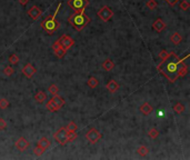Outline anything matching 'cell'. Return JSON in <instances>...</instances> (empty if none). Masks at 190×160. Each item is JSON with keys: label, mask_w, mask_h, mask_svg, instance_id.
I'll use <instances>...</instances> for the list:
<instances>
[{"label": "cell", "mask_w": 190, "mask_h": 160, "mask_svg": "<svg viewBox=\"0 0 190 160\" xmlns=\"http://www.w3.org/2000/svg\"><path fill=\"white\" fill-rule=\"evenodd\" d=\"M187 58L188 56H186L184 59H179L174 51H171L170 53H168L166 59L161 60L160 63L157 66V70L158 72L162 73L170 82H174L179 78L178 70H179L181 62H184Z\"/></svg>", "instance_id": "obj_1"}, {"label": "cell", "mask_w": 190, "mask_h": 160, "mask_svg": "<svg viewBox=\"0 0 190 160\" xmlns=\"http://www.w3.org/2000/svg\"><path fill=\"white\" fill-rule=\"evenodd\" d=\"M89 22H90V18L85 13V9L80 10L79 12H74L69 17V23L74 27L76 31H81Z\"/></svg>", "instance_id": "obj_2"}, {"label": "cell", "mask_w": 190, "mask_h": 160, "mask_svg": "<svg viewBox=\"0 0 190 160\" xmlns=\"http://www.w3.org/2000/svg\"><path fill=\"white\" fill-rule=\"evenodd\" d=\"M61 3H59L58 7H57V9H56L55 13L52 15V16H49L47 17L43 21L41 22V28L43 30H45L46 32L49 33V35H52V33L55 32L56 30L59 28V22H57L56 21V16H57V13H58V11L60 10V8H61Z\"/></svg>", "instance_id": "obj_3"}, {"label": "cell", "mask_w": 190, "mask_h": 160, "mask_svg": "<svg viewBox=\"0 0 190 160\" xmlns=\"http://www.w3.org/2000/svg\"><path fill=\"white\" fill-rule=\"evenodd\" d=\"M64 105V98H61V97H59V96L57 95V96H54V98H51L47 104H46V108H47V110L50 111V112H56V111H58Z\"/></svg>", "instance_id": "obj_4"}, {"label": "cell", "mask_w": 190, "mask_h": 160, "mask_svg": "<svg viewBox=\"0 0 190 160\" xmlns=\"http://www.w3.org/2000/svg\"><path fill=\"white\" fill-rule=\"evenodd\" d=\"M68 5L74 10V12H79L80 10L86 9L89 5L88 0H69Z\"/></svg>", "instance_id": "obj_5"}, {"label": "cell", "mask_w": 190, "mask_h": 160, "mask_svg": "<svg viewBox=\"0 0 190 160\" xmlns=\"http://www.w3.org/2000/svg\"><path fill=\"white\" fill-rule=\"evenodd\" d=\"M67 132H68L67 128H66V127H61L58 131H56L55 134H54V138H55V140L57 141L58 144L61 145V146L66 145L68 142Z\"/></svg>", "instance_id": "obj_6"}, {"label": "cell", "mask_w": 190, "mask_h": 160, "mask_svg": "<svg viewBox=\"0 0 190 160\" xmlns=\"http://www.w3.org/2000/svg\"><path fill=\"white\" fill-rule=\"evenodd\" d=\"M97 15H98V17H99V18L101 20H102V21L107 22V21H109V20L111 19V18H112L113 11L111 9H110V8L108 6H103L102 8H101V9L98 10Z\"/></svg>", "instance_id": "obj_7"}, {"label": "cell", "mask_w": 190, "mask_h": 160, "mask_svg": "<svg viewBox=\"0 0 190 160\" xmlns=\"http://www.w3.org/2000/svg\"><path fill=\"white\" fill-rule=\"evenodd\" d=\"M58 43H59V45L61 46V48H64V50H68L74 46V41L71 39L70 36H68V35H64V36L60 37V39H58Z\"/></svg>", "instance_id": "obj_8"}, {"label": "cell", "mask_w": 190, "mask_h": 160, "mask_svg": "<svg viewBox=\"0 0 190 160\" xmlns=\"http://www.w3.org/2000/svg\"><path fill=\"white\" fill-rule=\"evenodd\" d=\"M86 138H87V140L89 141L90 144H96L97 141H98L100 138H101V134H100V132L97 130V129H95V128H91L90 130H89L87 134H86Z\"/></svg>", "instance_id": "obj_9"}, {"label": "cell", "mask_w": 190, "mask_h": 160, "mask_svg": "<svg viewBox=\"0 0 190 160\" xmlns=\"http://www.w3.org/2000/svg\"><path fill=\"white\" fill-rule=\"evenodd\" d=\"M52 50H54V53H56V56H57L58 58H64L66 53H67V50H64V48H61V46L59 45L58 40L52 43Z\"/></svg>", "instance_id": "obj_10"}, {"label": "cell", "mask_w": 190, "mask_h": 160, "mask_svg": "<svg viewBox=\"0 0 190 160\" xmlns=\"http://www.w3.org/2000/svg\"><path fill=\"white\" fill-rule=\"evenodd\" d=\"M42 11L39 9L37 6H32L30 9H28V16L31 18L32 20H38L41 16Z\"/></svg>", "instance_id": "obj_11"}, {"label": "cell", "mask_w": 190, "mask_h": 160, "mask_svg": "<svg viewBox=\"0 0 190 160\" xmlns=\"http://www.w3.org/2000/svg\"><path fill=\"white\" fill-rule=\"evenodd\" d=\"M36 71H37V70H36V68L31 65V63H26L25 67L22 68L23 75L26 76L27 78H31L32 76L36 73Z\"/></svg>", "instance_id": "obj_12"}, {"label": "cell", "mask_w": 190, "mask_h": 160, "mask_svg": "<svg viewBox=\"0 0 190 160\" xmlns=\"http://www.w3.org/2000/svg\"><path fill=\"white\" fill-rule=\"evenodd\" d=\"M16 147L18 148V150L25 151L27 148L29 147V142L26 140V138L21 137V138H19V139L16 141Z\"/></svg>", "instance_id": "obj_13"}, {"label": "cell", "mask_w": 190, "mask_h": 160, "mask_svg": "<svg viewBox=\"0 0 190 160\" xmlns=\"http://www.w3.org/2000/svg\"><path fill=\"white\" fill-rule=\"evenodd\" d=\"M152 28H154V29L157 31V32H161V31H162V30L166 28V25H164V22L160 19V18H158V19H157L155 22H154V25H152Z\"/></svg>", "instance_id": "obj_14"}, {"label": "cell", "mask_w": 190, "mask_h": 160, "mask_svg": "<svg viewBox=\"0 0 190 160\" xmlns=\"http://www.w3.org/2000/svg\"><path fill=\"white\" fill-rule=\"evenodd\" d=\"M139 109H140V111H141V112L145 114V116H148V114H150L152 112V110H154V108L149 105L148 102H145L143 105H141Z\"/></svg>", "instance_id": "obj_15"}, {"label": "cell", "mask_w": 190, "mask_h": 160, "mask_svg": "<svg viewBox=\"0 0 190 160\" xmlns=\"http://www.w3.org/2000/svg\"><path fill=\"white\" fill-rule=\"evenodd\" d=\"M107 89H108L111 94H113V92H116L117 90L119 89V85H118L115 80H109V82L107 83Z\"/></svg>", "instance_id": "obj_16"}, {"label": "cell", "mask_w": 190, "mask_h": 160, "mask_svg": "<svg viewBox=\"0 0 190 160\" xmlns=\"http://www.w3.org/2000/svg\"><path fill=\"white\" fill-rule=\"evenodd\" d=\"M38 145L42 148V149H45V150H47V149H48V148L50 147V145H51V142H50V140H49L48 138L42 137L41 139L39 140Z\"/></svg>", "instance_id": "obj_17"}, {"label": "cell", "mask_w": 190, "mask_h": 160, "mask_svg": "<svg viewBox=\"0 0 190 160\" xmlns=\"http://www.w3.org/2000/svg\"><path fill=\"white\" fill-rule=\"evenodd\" d=\"M113 67H115V62H113L111 59H107L102 63V68L105 69V70H107V71H111L113 69Z\"/></svg>", "instance_id": "obj_18"}, {"label": "cell", "mask_w": 190, "mask_h": 160, "mask_svg": "<svg viewBox=\"0 0 190 160\" xmlns=\"http://www.w3.org/2000/svg\"><path fill=\"white\" fill-rule=\"evenodd\" d=\"M46 99H47V96H46V94L43 91H38L35 95V100L38 102V104H42Z\"/></svg>", "instance_id": "obj_19"}, {"label": "cell", "mask_w": 190, "mask_h": 160, "mask_svg": "<svg viewBox=\"0 0 190 160\" xmlns=\"http://www.w3.org/2000/svg\"><path fill=\"white\" fill-rule=\"evenodd\" d=\"M181 40H182V37L180 36V33L179 32H174L172 36L170 37V41L174 45H179L181 43Z\"/></svg>", "instance_id": "obj_20"}, {"label": "cell", "mask_w": 190, "mask_h": 160, "mask_svg": "<svg viewBox=\"0 0 190 160\" xmlns=\"http://www.w3.org/2000/svg\"><path fill=\"white\" fill-rule=\"evenodd\" d=\"M187 72H188V68H187V66H186V63H185V61L181 62L180 67H179V70H178V76H179V77H184V76L187 75Z\"/></svg>", "instance_id": "obj_21"}, {"label": "cell", "mask_w": 190, "mask_h": 160, "mask_svg": "<svg viewBox=\"0 0 190 160\" xmlns=\"http://www.w3.org/2000/svg\"><path fill=\"white\" fill-rule=\"evenodd\" d=\"M87 83L90 88H96V87H98V85H99V80L97 78H95V77H90V78L88 79Z\"/></svg>", "instance_id": "obj_22"}, {"label": "cell", "mask_w": 190, "mask_h": 160, "mask_svg": "<svg viewBox=\"0 0 190 160\" xmlns=\"http://www.w3.org/2000/svg\"><path fill=\"white\" fill-rule=\"evenodd\" d=\"M137 152H138V155H140L141 157H145V156H147V155L149 154V149L147 147H145V146H140V147L137 149Z\"/></svg>", "instance_id": "obj_23"}, {"label": "cell", "mask_w": 190, "mask_h": 160, "mask_svg": "<svg viewBox=\"0 0 190 160\" xmlns=\"http://www.w3.org/2000/svg\"><path fill=\"white\" fill-rule=\"evenodd\" d=\"M174 112H177V114H182L185 111V106L182 105V104H180V102H178V104H176V105L174 106Z\"/></svg>", "instance_id": "obj_24"}, {"label": "cell", "mask_w": 190, "mask_h": 160, "mask_svg": "<svg viewBox=\"0 0 190 160\" xmlns=\"http://www.w3.org/2000/svg\"><path fill=\"white\" fill-rule=\"evenodd\" d=\"M67 139H68V141H74V139H77V132H76V131H68Z\"/></svg>", "instance_id": "obj_25"}, {"label": "cell", "mask_w": 190, "mask_h": 160, "mask_svg": "<svg viewBox=\"0 0 190 160\" xmlns=\"http://www.w3.org/2000/svg\"><path fill=\"white\" fill-rule=\"evenodd\" d=\"M148 134H149V137H150V138H152V139H156V138L159 136V131L157 130L156 128H152V129H150V130H149Z\"/></svg>", "instance_id": "obj_26"}, {"label": "cell", "mask_w": 190, "mask_h": 160, "mask_svg": "<svg viewBox=\"0 0 190 160\" xmlns=\"http://www.w3.org/2000/svg\"><path fill=\"white\" fill-rule=\"evenodd\" d=\"M45 149H42L41 147H40V146H39V145H37V146H36L35 147V149H33V154L36 155V156H41L42 154H43V152H45Z\"/></svg>", "instance_id": "obj_27"}, {"label": "cell", "mask_w": 190, "mask_h": 160, "mask_svg": "<svg viewBox=\"0 0 190 160\" xmlns=\"http://www.w3.org/2000/svg\"><path fill=\"white\" fill-rule=\"evenodd\" d=\"M58 91H59V88L55 85V83H52V85L49 87V92H50L51 95L57 96V95H58Z\"/></svg>", "instance_id": "obj_28"}, {"label": "cell", "mask_w": 190, "mask_h": 160, "mask_svg": "<svg viewBox=\"0 0 190 160\" xmlns=\"http://www.w3.org/2000/svg\"><path fill=\"white\" fill-rule=\"evenodd\" d=\"M66 128H67L68 131H77V129H78L77 124H76V122H74V121H70V122L67 124Z\"/></svg>", "instance_id": "obj_29"}, {"label": "cell", "mask_w": 190, "mask_h": 160, "mask_svg": "<svg viewBox=\"0 0 190 160\" xmlns=\"http://www.w3.org/2000/svg\"><path fill=\"white\" fill-rule=\"evenodd\" d=\"M179 8H180L181 10H184V11H187V10L189 9V3H188V1H185V0L180 1V3H179Z\"/></svg>", "instance_id": "obj_30"}, {"label": "cell", "mask_w": 190, "mask_h": 160, "mask_svg": "<svg viewBox=\"0 0 190 160\" xmlns=\"http://www.w3.org/2000/svg\"><path fill=\"white\" fill-rule=\"evenodd\" d=\"M9 101L7 100V99L2 98V99H0V109H6V108L9 107Z\"/></svg>", "instance_id": "obj_31"}, {"label": "cell", "mask_w": 190, "mask_h": 160, "mask_svg": "<svg viewBox=\"0 0 190 160\" xmlns=\"http://www.w3.org/2000/svg\"><path fill=\"white\" fill-rule=\"evenodd\" d=\"M9 62H10V63H13V65L18 63V62H19V58H18V56L15 55V53L10 55V57H9Z\"/></svg>", "instance_id": "obj_32"}, {"label": "cell", "mask_w": 190, "mask_h": 160, "mask_svg": "<svg viewBox=\"0 0 190 160\" xmlns=\"http://www.w3.org/2000/svg\"><path fill=\"white\" fill-rule=\"evenodd\" d=\"M147 7L151 10L156 9V7H157V2H156V0H149L148 2H147Z\"/></svg>", "instance_id": "obj_33"}, {"label": "cell", "mask_w": 190, "mask_h": 160, "mask_svg": "<svg viewBox=\"0 0 190 160\" xmlns=\"http://www.w3.org/2000/svg\"><path fill=\"white\" fill-rule=\"evenodd\" d=\"M3 72H5V75H6V76H11L15 71H13V68H11L10 66H8V67H6V68H5Z\"/></svg>", "instance_id": "obj_34"}, {"label": "cell", "mask_w": 190, "mask_h": 160, "mask_svg": "<svg viewBox=\"0 0 190 160\" xmlns=\"http://www.w3.org/2000/svg\"><path fill=\"white\" fill-rule=\"evenodd\" d=\"M7 128V122L5 121V119L0 118V130H5Z\"/></svg>", "instance_id": "obj_35"}, {"label": "cell", "mask_w": 190, "mask_h": 160, "mask_svg": "<svg viewBox=\"0 0 190 160\" xmlns=\"http://www.w3.org/2000/svg\"><path fill=\"white\" fill-rule=\"evenodd\" d=\"M168 56V53L166 51V50H161L160 53H159V57L161 58V60H164V59H166V57Z\"/></svg>", "instance_id": "obj_36"}, {"label": "cell", "mask_w": 190, "mask_h": 160, "mask_svg": "<svg viewBox=\"0 0 190 160\" xmlns=\"http://www.w3.org/2000/svg\"><path fill=\"white\" fill-rule=\"evenodd\" d=\"M166 1H167L168 3H169V5H170V6H176V5H177V2L178 1H180V0H166Z\"/></svg>", "instance_id": "obj_37"}, {"label": "cell", "mask_w": 190, "mask_h": 160, "mask_svg": "<svg viewBox=\"0 0 190 160\" xmlns=\"http://www.w3.org/2000/svg\"><path fill=\"white\" fill-rule=\"evenodd\" d=\"M19 3L22 5V6H26L27 3H28V0H19Z\"/></svg>", "instance_id": "obj_38"}]
</instances>
